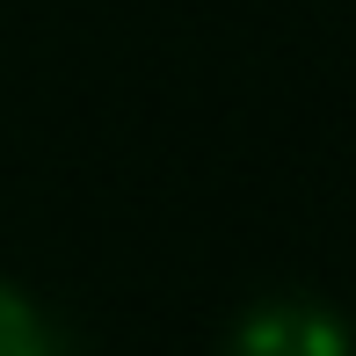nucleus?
<instances>
[{"label": "nucleus", "mask_w": 356, "mask_h": 356, "mask_svg": "<svg viewBox=\"0 0 356 356\" xmlns=\"http://www.w3.org/2000/svg\"><path fill=\"white\" fill-rule=\"evenodd\" d=\"M225 356H356V327L327 298L277 291V298H254L248 313L233 320Z\"/></svg>", "instance_id": "f257e3e1"}, {"label": "nucleus", "mask_w": 356, "mask_h": 356, "mask_svg": "<svg viewBox=\"0 0 356 356\" xmlns=\"http://www.w3.org/2000/svg\"><path fill=\"white\" fill-rule=\"evenodd\" d=\"M0 356H66L58 320L44 313L22 284H0Z\"/></svg>", "instance_id": "f03ea898"}]
</instances>
